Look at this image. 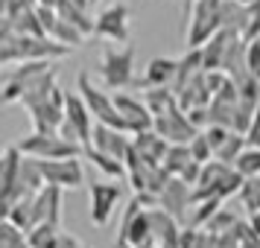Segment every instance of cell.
Instances as JSON below:
<instances>
[{
	"instance_id": "obj_27",
	"label": "cell",
	"mask_w": 260,
	"mask_h": 248,
	"mask_svg": "<svg viewBox=\"0 0 260 248\" xmlns=\"http://www.w3.org/2000/svg\"><path fill=\"white\" fill-rule=\"evenodd\" d=\"M190 155H193V161H199V164H208V161H213V158H216V155H213L211 140L205 137V131H199V134L190 140Z\"/></svg>"
},
{
	"instance_id": "obj_19",
	"label": "cell",
	"mask_w": 260,
	"mask_h": 248,
	"mask_svg": "<svg viewBox=\"0 0 260 248\" xmlns=\"http://www.w3.org/2000/svg\"><path fill=\"white\" fill-rule=\"evenodd\" d=\"M237 29H219L211 41L202 44V61H205V70H219L225 67V56H228V47H231V36Z\"/></svg>"
},
{
	"instance_id": "obj_23",
	"label": "cell",
	"mask_w": 260,
	"mask_h": 248,
	"mask_svg": "<svg viewBox=\"0 0 260 248\" xmlns=\"http://www.w3.org/2000/svg\"><path fill=\"white\" fill-rule=\"evenodd\" d=\"M193 161V155H190V143H173L170 149H167L164 155V169L170 172V175H181L184 169H187V164Z\"/></svg>"
},
{
	"instance_id": "obj_25",
	"label": "cell",
	"mask_w": 260,
	"mask_h": 248,
	"mask_svg": "<svg viewBox=\"0 0 260 248\" xmlns=\"http://www.w3.org/2000/svg\"><path fill=\"white\" fill-rule=\"evenodd\" d=\"M234 169L246 178H257L260 175V146H246L240 158L234 161Z\"/></svg>"
},
{
	"instance_id": "obj_18",
	"label": "cell",
	"mask_w": 260,
	"mask_h": 248,
	"mask_svg": "<svg viewBox=\"0 0 260 248\" xmlns=\"http://www.w3.org/2000/svg\"><path fill=\"white\" fill-rule=\"evenodd\" d=\"M132 146H135V152L146 158V161H152V164H161L164 161L167 149L173 146V143L167 140L164 134H158L155 129L149 131H138V134H132Z\"/></svg>"
},
{
	"instance_id": "obj_26",
	"label": "cell",
	"mask_w": 260,
	"mask_h": 248,
	"mask_svg": "<svg viewBox=\"0 0 260 248\" xmlns=\"http://www.w3.org/2000/svg\"><path fill=\"white\" fill-rule=\"evenodd\" d=\"M246 146H248V143H246V134H243V131H231V134H228V140H225L222 146L216 149V158L234 166V161L240 158V152H243Z\"/></svg>"
},
{
	"instance_id": "obj_20",
	"label": "cell",
	"mask_w": 260,
	"mask_h": 248,
	"mask_svg": "<svg viewBox=\"0 0 260 248\" xmlns=\"http://www.w3.org/2000/svg\"><path fill=\"white\" fill-rule=\"evenodd\" d=\"M82 158H88L91 164L103 172V175H111V178H129V166H126V161H120V158H114V155L103 152V149H94V146H85V155Z\"/></svg>"
},
{
	"instance_id": "obj_24",
	"label": "cell",
	"mask_w": 260,
	"mask_h": 248,
	"mask_svg": "<svg viewBox=\"0 0 260 248\" xmlns=\"http://www.w3.org/2000/svg\"><path fill=\"white\" fill-rule=\"evenodd\" d=\"M0 248H32L29 234H24V228H18L12 219H3L0 222Z\"/></svg>"
},
{
	"instance_id": "obj_15",
	"label": "cell",
	"mask_w": 260,
	"mask_h": 248,
	"mask_svg": "<svg viewBox=\"0 0 260 248\" xmlns=\"http://www.w3.org/2000/svg\"><path fill=\"white\" fill-rule=\"evenodd\" d=\"M178 59H170V56H155V59L146 61V70L141 76L143 88H173L178 79Z\"/></svg>"
},
{
	"instance_id": "obj_6",
	"label": "cell",
	"mask_w": 260,
	"mask_h": 248,
	"mask_svg": "<svg viewBox=\"0 0 260 248\" xmlns=\"http://www.w3.org/2000/svg\"><path fill=\"white\" fill-rule=\"evenodd\" d=\"M94 126H96V120H94V114H91L88 102H85V96L82 94H68V99H64V123H61L59 131L68 140L88 146V143H91V134H94Z\"/></svg>"
},
{
	"instance_id": "obj_5",
	"label": "cell",
	"mask_w": 260,
	"mask_h": 248,
	"mask_svg": "<svg viewBox=\"0 0 260 248\" xmlns=\"http://www.w3.org/2000/svg\"><path fill=\"white\" fill-rule=\"evenodd\" d=\"M76 88H79V94L85 96V102H88V108H91V114H94L96 123H106V126H114V129H120V131H129L126 129V120H123V114H120V108H117V102H114V96L108 94V88L106 91L96 88L88 73H79Z\"/></svg>"
},
{
	"instance_id": "obj_29",
	"label": "cell",
	"mask_w": 260,
	"mask_h": 248,
	"mask_svg": "<svg viewBox=\"0 0 260 248\" xmlns=\"http://www.w3.org/2000/svg\"><path fill=\"white\" fill-rule=\"evenodd\" d=\"M246 143L248 146H260V105L254 111V120H251V126L246 131Z\"/></svg>"
},
{
	"instance_id": "obj_13",
	"label": "cell",
	"mask_w": 260,
	"mask_h": 248,
	"mask_svg": "<svg viewBox=\"0 0 260 248\" xmlns=\"http://www.w3.org/2000/svg\"><path fill=\"white\" fill-rule=\"evenodd\" d=\"M114 102H117L120 114H123V120H126V129H129L132 134L155 129V114L149 111V105L143 102V96L117 91V94H114Z\"/></svg>"
},
{
	"instance_id": "obj_11",
	"label": "cell",
	"mask_w": 260,
	"mask_h": 248,
	"mask_svg": "<svg viewBox=\"0 0 260 248\" xmlns=\"http://www.w3.org/2000/svg\"><path fill=\"white\" fill-rule=\"evenodd\" d=\"M155 131L164 134L170 143H190L202 129L190 120V114L184 108L176 105V108H170L167 114H158V117H155Z\"/></svg>"
},
{
	"instance_id": "obj_28",
	"label": "cell",
	"mask_w": 260,
	"mask_h": 248,
	"mask_svg": "<svg viewBox=\"0 0 260 248\" xmlns=\"http://www.w3.org/2000/svg\"><path fill=\"white\" fill-rule=\"evenodd\" d=\"M246 70L260 79V38L257 41H246Z\"/></svg>"
},
{
	"instance_id": "obj_22",
	"label": "cell",
	"mask_w": 260,
	"mask_h": 248,
	"mask_svg": "<svg viewBox=\"0 0 260 248\" xmlns=\"http://www.w3.org/2000/svg\"><path fill=\"white\" fill-rule=\"evenodd\" d=\"M143 102H146V105H149V111L158 117V114H167L170 108L178 105V94L173 91V88H146Z\"/></svg>"
},
{
	"instance_id": "obj_7",
	"label": "cell",
	"mask_w": 260,
	"mask_h": 248,
	"mask_svg": "<svg viewBox=\"0 0 260 248\" xmlns=\"http://www.w3.org/2000/svg\"><path fill=\"white\" fill-rule=\"evenodd\" d=\"M21 166H24V152L21 146H6L3 161H0V196H3V210L12 207L18 199L29 196V190L21 184Z\"/></svg>"
},
{
	"instance_id": "obj_17",
	"label": "cell",
	"mask_w": 260,
	"mask_h": 248,
	"mask_svg": "<svg viewBox=\"0 0 260 248\" xmlns=\"http://www.w3.org/2000/svg\"><path fill=\"white\" fill-rule=\"evenodd\" d=\"M38 222L61 225V187L44 184L36 193V225Z\"/></svg>"
},
{
	"instance_id": "obj_8",
	"label": "cell",
	"mask_w": 260,
	"mask_h": 248,
	"mask_svg": "<svg viewBox=\"0 0 260 248\" xmlns=\"http://www.w3.org/2000/svg\"><path fill=\"white\" fill-rule=\"evenodd\" d=\"M129 21L132 9L126 3H111L94 18V36L103 41H114V44H129Z\"/></svg>"
},
{
	"instance_id": "obj_10",
	"label": "cell",
	"mask_w": 260,
	"mask_h": 248,
	"mask_svg": "<svg viewBox=\"0 0 260 248\" xmlns=\"http://www.w3.org/2000/svg\"><path fill=\"white\" fill-rule=\"evenodd\" d=\"M88 199H91V222L96 228H106L108 219L117 210V204L123 201V187L106 184V181H91L88 184Z\"/></svg>"
},
{
	"instance_id": "obj_30",
	"label": "cell",
	"mask_w": 260,
	"mask_h": 248,
	"mask_svg": "<svg viewBox=\"0 0 260 248\" xmlns=\"http://www.w3.org/2000/svg\"><path fill=\"white\" fill-rule=\"evenodd\" d=\"M38 6H50V9H59L61 0H38Z\"/></svg>"
},
{
	"instance_id": "obj_2",
	"label": "cell",
	"mask_w": 260,
	"mask_h": 248,
	"mask_svg": "<svg viewBox=\"0 0 260 248\" xmlns=\"http://www.w3.org/2000/svg\"><path fill=\"white\" fill-rule=\"evenodd\" d=\"M100 79L108 91H126V88H141V76H135V47H106L100 56Z\"/></svg>"
},
{
	"instance_id": "obj_21",
	"label": "cell",
	"mask_w": 260,
	"mask_h": 248,
	"mask_svg": "<svg viewBox=\"0 0 260 248\" xmlns=\"http://www.w3.org/2000/svg\"><path fill=\"white\" fill-rule=\"evenodd\" d=\"M26 234H29V245H32V248H59V242H61V225L38 222V225H32Z\"/></svg>"
},
{
	"instance_id": "obj_1",
	"label": "cell",
	"mask_w": 260,
	"mask_h": 248,
	"mask_svg": "<svg viewBox=\"0 0 260 248\" xmlns=\"http://www.w3.org/2000/svg\"><path fill=\"white\" fill-rule=\"evenodd\" d=\"M3 67L15 61H56L71 56L68 44H61L50 36H21V32H3Z\"/></svg>"
},
{
	"instance_id": "obj_9",
	"label": "cell",
	"mask_w": 260,
	"mask_h": 248,
	"mask_svg": "<svg viewBox=\"0 0 260 248\" xmlns=\"http://www.w3.org/2000/svg\"><path fill=\"white\" fill-rule=\"evenodd\" d=\"M38 166H41L44 181L53 184V187H61V190L85 187V169L79 164V158H50V161L38 158Z\"/></svg>"
},
{
	"instance_id": "obj_12",
	"label": "cell",
	"mask_w": 260,
	"mask_h": 248,
	"mask_svg": "<svg viewBox=\"0 0 260 248\" xmlns=\"http://www.w3.org/2000/svg\"><path fill=\"white\" fill-rule=\"evenodd\" d=\"M64 99H68V94L56 85V91L47 99H41L38 105L26 108L29 120H32V129L36 131H59L61 123H64Z\"/></svg>"
},
{
	"instance_id": "obj_14",
	"label": "cell",
	"mask_w": 260,
	"mask_h": 248,
	"mask_svg": "<svg viewBox=\"0 0 260 248\" xmlns=\"http://www.w3.org/2000/svg\"><path fill=\"white\" fill-rule=\"evenodd\" d=\"M88 146L103 149V152L114 155V158H120V161H126V158L132 155V134L129 131L114 129V126H106V123H96Z\"/></svg>"
},
{
	"instance_id": "obj_3",
	"label": "cell",
	"mask_w": 260,
	"mask_h": 248,
	"mask_svg": "<svg viewBox=\"0 0 260 248\" xmlns=\"http://www.w3.org/2000/svg\"><path fill=\"white\" fill-rule=\"evenodd\" d=\"M225 29V0H196L187 15V47H202Z\"/></svg>"
},
{
	"instance_id": "obj_4",
	"label": "cell",
	"mask_w": 260,
	"mask_h": 248,
	"mask_svg": "<svg viewBox=\"0 0 260 248\" xmlns=\"http://www.w3.org/2000/svg\"><path fill=\"white\" fill-rule=\"evenodd\" d=\"M21 152L32 155V158H41V161H50V158H82L85 146L82 143L68 140L61 131H36L26 134L24 140H18Z\"/></svg>"
},
{
	"instance_id": "obj_16",
	"label": "cell",
	"mask_w": 260,
	"mask_h": 248,
	"mask_svg": "<svg viewBox=\"0 0 260 248\" xmlns=\"http://www.w3.org/2000/svg\"><path fill=\"white\" fill-rule=\"evenodd\" d=\"M190 187H193V184H187L184 178L173 175V178L164 184V190L158 193V204H161V207H164L170 216L181 219V210H184L190 201H193V193H190Z\"/></svg>"
},
{
	"instance_id": "obj_31",
	"label": "cell",
	"mask_w": 260,
	"mask_h": 248,
	"mask_svg": "<svg viewBox=\"0 0 260 248\" xmlns=\"http://www.w3.org/2000/svg\"><path fill=\"white\" fill-rule=\"evenodd\" d=\"M237 3H243V6H254L257 0H237Z\"/></svg>"
}]
</instances>
